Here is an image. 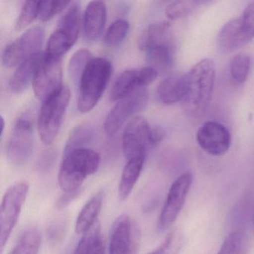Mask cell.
<instances>
[{
    "label": "cell",
    "instance_id": "obj_1",
    "mask_svg": "<svg viewBox=\"0 0 254 254\" xmlns=\"http://www.w3.org/2000/svg\"><path fill=\"white\" fill-rule=\"evenodd\" d=\"M215 65L211 59H203L179 78L180 102L184 111L192 117L206 113L213 91Z\"/></svg>",
    "mask_w": 254,
    "mask_h": 254
},
{
    "label": "cell",
    "instance_id": "obj_2",
    "mask_svg": "<svg viewBox=\"0 0 254 254\" xmlns=\"http://www.w3.org/2000/svg\"><path fill=\"white\" fill-rule=\"evenodd\" d=\"M100 165V156L88 148H77L64 154L59 169V187L64 191L81 189L86 178L97 172Z\"/></svg>",
    "mask_w": 254,
    "mask_h": 254
},
{
    "label": "cell",
    "instance_id": "obj_3",
    "mask_svg": "<svg viewBox=\"0 0 254 254\" xmlns=\"http://www.w3.org/2000/svg\"><path fill=\"white\" fill-rule=\"evenodd\" d=\"M112 64L104 58H93L80 78L78 108L90 112L97 105L106 90L112 74Z\"/></svg>",
    "mask_w": 254,
    "mask_h": 254
},
{
    "label": "cell",
    "instance_id": "obj_4",
    "mask_svg": "<svg viewBox=\"0 0 254 254\" xmlns=\"http://www.w3.org/2000/svg\"><path fill=\"white\" fill-rule=\"evenodd\" d=\"M70 100V90L64 85L43 102L38 118V130L41 141L51 145L56 140Z\"/></svg>",
    "mask_w": 254,
    "mask_h": 254
},
{
    "label": "cell",
    "instance_id": "obj_5",
    "mask_svg": "<svg viewBox=\"0 0 254 254\" xmlns=\"http://www.w3.org/2000/svg\"><path fill=\"white\" fill-rule=\"evenodd\" d=\"M81 29V5L72 2L60 19L57 29L49 38L45 54L62 59L76 42Z\"/></svg>",
    "mask_w": 254,
    "mask_h": 254
},
{
    "label": "cell",
    "instance_id": "obj_6",
    "mask_svg": "<svg viewBox=\"0 0 254 254\" xmlns=\"http://www.w3.org/2000/svg\"><path fill=\"white\" fill-rule=\"evenodd\" d=\"M29 192V184L19 181L11 185L4 194L0 209V248L1 252L15 227Z\"/></svg>",
    "mask_w": 254,
    "mask_h": 254
},
{
    "label": "cell",
    "instance_id": "obj_7",
    "mask_svg": "<svg viewBox=\"0 0 254 254\" xmlns=\"http://www.w3.org/2000/svg\"><path fill=\"white\" fill-rule=\"evenodd\" d=\"M45 33L41 27L35 26L24 32L15 41L8 44L2 55V64L5 67L18 66L25 61L41 53Z\"/></svg>",
    "mask_w": 254,
    "mask_h": 254
},
{
    "label": "cell",
    "instance_id": "obj_8",
    "mask_svg": "<svg viewBox=\"0 0 254 254\" xmlns=\"http://www.w3.org/2000/svg\"><path fill=\"white\" fill-rule=\"evenodd\" d=\"M63 63L62 59L47 56L44 53L32 81L35 96L43 101L63 87Z\"/></svg>",
    "mask_w": 254,
    "mask_h": 254
},
{
    "label": "cell",
    "instance_id": "obj_9",
    "mask_svg": "<svg viewBox=\"0 0 254 254\" xmlns=\"http://www.w3.org/2000/svg\"><path fill=\"white\" fill-rule=\"evenodd\" d=\"M140 239L137 224L128 215H120L111 228L108 254H136Z\"/></svg>",
    "mask_w": 254,
    "mask_h": 254
},
{
    "label": "cell",
    "instance_id": "obj_10",
    "mask_svg": "<svg viewBox=\"0 0 254 254\" xmlns=\"http://www.w3.org/2000/svg\"><path fill=\"white\" fill-rule=\"evenodd\" d=\"M148 101V92L142 88L120 100L107 115L104 130L108 136H114L127 120L142 111Z\"/></svg>",
    "mask_w": 254,
    "mask_h": 254
},
{
    "label": "cell",
    "instance_id": "obj_11",
    "mask_svg": "<svg viewBox=\"0 0 254 254\" xmlns=\"http://www.w3.org/2000/svg\"><path fill=\"white\" fill-rule=\"evenodd\" d=\"M191 183L192 175L189 172L182 174L174 181L159 217V231H165L175 222L185 203Z\"/></svg>",
    "mask_w": 254,
    "mask_h": 254
},
{
    "label": "cell",
    "instance_id": "obj_12",
    "mask_svg": "<svg viewBox=\"0 0 254 254\" xmlns=\"http://www.w3.org/2000/svg\"><path fill=\"white\" fill-rule=\"evenodd\" d=\"M34 127L26 118L19 119L13 127L7 147V157L13 164L22 166L30 158L34 148Z\"/></svg>",
    "mask_w": 254,
    "mask_h": 254
},
{
    "label": "cell",
    "instance_id": "obj_13",
    "mask_svg": "<svg viewBox=\"0 0 254 254\" xmlns=\"http://www.w3.org/2000/svg\"><path fill=\"white\" fill-rule=\"evenodd\" d=\"M159 72L151 67L129 69L122 72L116 80L110 93L112 102L120 101L155 81Z\"/></svg>",
    "mask_w": 254,
    "mask_h": 254
},
{
    "label": "cell",
    "instance_id": "obj_14",
    "mask_svg": "<svg viewBox=\"0 0 254 254\" xmlns=\"http://www.w3.org/2000/svg\"><path fill=\"white\" fill-rule=\"evenodd\" d=\"M254 38V26L243 15L224 24L217 38L218 48L223 53H231L248 44Z\"/></svg>",
    "mask_w": 254,
    "mask_h": 254
},
{
    "label": "cell",
    "instance_id": "obj_15",
    "mask_svg": "<svg viewBox=\"0 0 254 254\" xmlns=\"http://www.w3.org/2000/svg\"><path fill=\"white\" fill-rule=\"evenodd\" d=\"M151 127L142 117L132 119L125 128L123 136V150L127 160L145 157L150 146Z\"/></svg>",
    "mask_w": 254,
    "mask_h": 254
},
{
    "label": "cell",
    "instance_id": "obj_16",
    "mask_svg": "<svg viewBox=\"0 0 254 254\" xmlns=\"http://www.w3.org/2000/svg\"><path fill=\"white\" fill-rule=\"evenodd\" d=\"M197 143L203 151L214 156L225 154L231 145V134L228 129L216 122H206L196 133Z\"/></svg>",
    "mask_w": 254,
    "mask_h": 254
},
{
    "label": "cell",
    "instance_id": "obj_17",
    "mask_svg": "<svg viewBox=\"0 0 254 254\" xmlns=\"http://www.w3.org/2000/svg\"><path fill=\"white\" fill-rule=\"evenodd\" d=\"M107 20V7L102 1L88 3L83 16V34L87 42L96 41L103 32Z\"/></svg>",
    "mask_w": 254,
    "mask_h": 254
},
{
    "label": "cell",
    "instance_id": "obj_18",
    "mask_svg": "<svg viewBox=\"0 0 254 254\" xmlns=\"http://www.w3.org/2000/svg\"><path fill=\"white\" fill-rule=\"evenodd\" d=\"M138 48L144 52L160 47H174V38L169 22L161 21L149 25L139 35Z\"/></svg>",
    "mask_w": 254,
    "mask_h": 254
},
{
    "label": "cell",
    "instance_id": "obj_19",
    "mask_svg": "<svg viewBox=\"0 0 254 254\" xmlns=\"http://www.w3.org/2000/svg\"><path fill=\"white\" fill-rule=\"evenodd\" d=\"M43 56L44 53H38L17 66L10 80V90L13 93L21 94L27 90L30 83L33 81Z\"/></svg>",
    "mask_w": 254,
    "mask_h": 254
},
{
    "label": "cell",
    "instance_id": "obj_20",
    "mask_svg": "<svg viewBox=\"0 0 254 254\" xmlns=\"http://www.w3.org/2000/svg\"><path fill=\"white\" fill-rule=\"evenodd\" d=\"M105 191L101 190L95 194L81 209L75 223V231L84 234L96 223V218L102 209Z\"/></svg>",
    "mask_w": 254,
    "mask_h": 254
},
{
    "label": "cell",
    "instance_id": "obj_21",
    "mask_svg": "<svg viewBox=\"0 0 254 254\" xmlns=\"http://www.w3.org/2000/svg\"><path fill=\"white\" fill-rule=\"evenodd\" d=\"M144 161L145 157H136L127 160V163L123 169L119 185L118 193L120 200H126L130 195L140 176Z\"/></svg>",
    "mask_w": 254,
    "mask_h": 254
},
{
    "label": "cell",
    "instance_id": "obj_22",
    "mask_svg": "<svg viewBox=\"0 0 254 254\" xmlns=\"http://www.w3.org/2000/svg\"><path fill=\"white\" fill-rule=\"evenodd\" d=\"M41 244V236L36 227L23 230L9 254H38Z\"/></svg>",
    "mask_w": 254,
    "mask_h": 254
},
{
    "label": "cell",
    "instance_id": "obj_23",
    "mask_svg": "<svg viewBox=\"0 0 254 254\" xmlns=\"http://www.w3.org/2000/svg\"><path fill=\"white\" fill-rule=\"evenodd\" d=\"M95 130L90 125H78L74 127L68 136L64 147V154L77 149V148H87V145L94 139Z\"/></svg>",
    "mask_w": 254,
    "mask_h": 254
},
{
    "label": "cell",
    "instance_id": "obj_24",
    "mask_svg": "<svg viewBox=\"0 0 254 254\" xmlns=\"http://www.w3.org/2000/svg\"><path fill=\"white\" fill-rule=\"evenodd\" d=\"M174 47H155L146 52L149 66L157 72H163L170 67L173 61Z\"/></svg>",
    "mask_w": 254,
    "mask_h": 254
},
{
    "label": "cell",
    "instance_id": "obj_25",
    "mask_svg": "<svg viewBox=\"0 0 254 254\" xmlns=\"http://www.w3.org/2000/svg\"><path fill=\"white\" fill-rule=\"evenodd\" d=\"M247 248L246 234L242 230H236L227 236L217 254H245Z\"/></svg>",
    "mask_w": 254,
    "mask_h": 254
},
{
    "label": "cell",
    "instance_id": "obj_26",
    "mask_svg": "<svg viewBox=\"0 0 254 254\" xmlns=\"http://www.w3.org/2000/svg\"><path fill=\"white\" fill-rule=\"evenodd\" d=\"M179 78L169 77L165 78L157 86V94L162 103L171 105L180 102Z\"/></svg>",
    "mask_w": 254,
    "mask_h": 254
},
{
    "label": "cell",
    "instance_id": "obj_27",
    "mask_svg": "<svg viewBox=\"0 0 254 254\" xmlns=\"http://www.w3.org/2000/svg\"><path fill=\"white\" fill-rule=\"evenodd\" d=\"M130 29V25L126 20H116L107 29L104 36L103 42L108 47L120 45L126 39Z\"/></svg>",
    "mask_w": 254,
    "mask_h": 254
},
{
    "label": "cell",
    "instance_id": "obj_28",
    "mask_svg": "<svg viewBox=\"0 0 254 254\" xmlns=\"http://www.w3.org/2000/svg\"><path fill=\"white\" fill-rule=\"evenodd\" d=\"M92 59L91 53L86 49H81L74 53L68 64V73L74 82L79 83L86 66Z\"/></svg>",
    "mask_w": 254,
    "mask_h": 254
},
{
    "label": "cell",
    "instance_id": "obj_29",
    "mask_svg": "<svg viewBox=\"0 0 254 254\" xmlns=\"http://www.w3.org/2000/svg\"><path fill=\"white\" fill-rule=\"evenodd\" d=\"M251 62L250 56L245 54L236 55L232 59L230 70L235 81L242 84L246 81L251 67Z\"/></svg>",
    "mask_w": 254,
    "mask_h": 254
},
{
    "label": "cell",
    "instance_id": "obj_30",
    "mask_svg": "<svg viewBox=\"0 0 254 254\" xmlns=\"http://www.w3.org/2000/svg\"><path fill=\"white\" fill-rule=\"evenodd\" d=\"M199 4V1H175L166 6L165 13L170 20H179L191 14Z\"/></svg>",
    "mask_w": 254,
    "mask_h": 254
},
{
    "label": "cell",
    "instance_id": "obj_31",
    "mask_svg": "<svg viewBox=\"0 0 254 254\" xmlns=\"http://www.w3.org/2000/svg\"><path fill=\"white\" fill-rule=\"evenodd\" d=\"M40 1H26L23 4L16 23V29L23 30L39 15Z\"/></svg>",
    "mask_w": 254,
    "mask_h": 254
},
{
    "label": "cell",
    "instance_id": "obj_32",
    "mask_svg": "<svg viewBox=\"0 0 254 254\" xmlns=\"http://www.w3.org/2000/svg\"><path fill=\"white\" fill-rule=\"evenodd\" d=\"M72 3L69 1H40L39 17L42 21H48L59 13L66 9Z\"/></svg>",
    "mask_w": 254,
    "mask_h": 254
},
{
    "label": "cell",
    "instance_id": "obj_33",
    "mask_svg": "<svg viewBox=\"0 0 254 254\" xmlns=\"http://www.w3.org/2000/svg\"><path fill=\"white\" fill-rule=\"evenodd\" d=\"M182 243V235L174 230L168 235L162 245L150 254H179Z\"/></svg>",
    "mask_w": 254,
    "mask_h": 254
},
{
    "label": "cell",
    "instance_id": "obj_34",
    "mask_svg": "<svg viewBox=\"0 0 254 254\" xmlns=\"http://www.w3.org/2000/svg\"><path fill=\"white\" fill-rule=\"evenodd\" d=\"M100 230V224L99 222H96L88 231L84 233L75 248L73 254H87L92 239H93L96 233Z\"/></svg>",
    "mask_w": 254,
    "mask_h": 254
},
{
    "label": "cell",
    "instance_id": "obj_35",
    "mask_svg": "<svg viewBox=\"0 0 254 254\" xmlns=\"http://www.w3.org/2000/svg\"><path fill=\"white\" fill-rule=\"evenodd\" d=\"M66 230V223L64 220H58L50 224L47 229V239L51 243H56L63 237Z\"/></svg>",
    "mask_w": 254,
    "mask_h": 254
},
{
    "label": "cell",
    "instance_id": "obj_36",
    "mask_svg": "<svg viewBox=\"0 0 254 254\" xmlns=\"http://www.w3.org/2000/svg\"><path fill=\"white\" fill-rule=\"evenodd\" d=\"M81 192V189L75 190V191H64V193L61 196L60 198L57 200L56 208L59 210L64 209L68 205L70 204V203H72Z\"/></svg>",
    "mask_w": 254,
    "mask_h": 254
},
{
    "label": "cell",
    "instance_id": "obj_37",
    "mask_svg": "<svg viewBox=\"0 0 254 254\" xmlns=\"http://www.w3.org/2000/svg\"><path fill=\"white\" fill-rule=\"evenodd\" d=\"M87 254H105V248L101 236V230L96 233L92 239Z\"/></svg>",
    "mask_w": 254,
    "mask_h": 254
},
{
    "label": "cell",
    "instance_id": "obj_38",
    "mask_svg": "<svg viewBox=\"0 0 254 254\" xmlns=\"http://www.w3.org/2000/svg\"><path fill=\"white\" fill-rule=\"evenodd\" d=\"M165 131L162 127L156 126L151 127L150 132V146L154 147L158 145L164 139Z\"/></svg>",
    "mask_w": 254,
    "mask_h": 254
},
{
    "label": "cell",
    "instance_id": "obj_39",
    "mask_svg": "<svg viewBox=\"0 0 254 254\" xmlns=\"http://www.w3.org/2000/svg\"><path fill=\"white\" fill-rule=\"evenodd\" d=\"M53 163V156H46L44 158L41 159V161L39 162L38 164V169L41 171V172H47Z\"/></svg>",
    "mask_w": 254,
    "mask_h": 254
},
{
    "label": "cell",
    "instance_id": "obj_40",
    "mask_svg": "<svg viewBox=\"0 0 254 254\" xmlns=\"http://www.w3.org/2000/svg\"><path fill=\"white\" fill-rule=\"evenodd\" d=\"M1 121H2V124H1V138H2V135H3L4 127H5V121H4L3 117H2L1 118Z\"/></svg>",
    "mask_w": 254,
    "mask_h": 254
},
{
    "label": "cell",
    "instance_id": "obj_41",
    "mask_svg": "<svg viewBox=\"0 0 254 254\" xmlns=\"http://www.w3.org/2000/svg\"><path fill=\"white\" fill-rule=\"evenodd\" d=\"M252 224H253V228H254V214H253Z\"/></svg>",
    "mask_w": 254,
    "mask_h": 254
}]
</instances>
